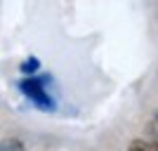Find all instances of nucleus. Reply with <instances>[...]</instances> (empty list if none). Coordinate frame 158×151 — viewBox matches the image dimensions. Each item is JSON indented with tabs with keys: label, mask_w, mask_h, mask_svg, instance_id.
<instances>
[{
	"label": "nucleus",
	"mask_w": 158,
	"mask_h": 151,
	"mask_svg": "<svg viewBox=\"0 0 158 151\" xmlns=\"http://www.w3.org/2000/svg\"><path fill=\"white\" fill-rule=\"evenodd\" d=\"M50 83V76H33V78H21L19 80V90L21 94L31 102L38 111H45V113H52L57 111V99L52 97V92L47 87Z\"/></svg>",
	"instance_id": "f257e3e1"
},
{
	"label": "nucleus",
	"mask_w": 158,
	"mask_h": 151,
	"mask_svg": "<svg viewBox=\"0 0 158 151\" xmlns=\"http://www.w3.org/2000/svg\"><path fill=\"white\" fill-rule=\"evenodd\" d=\"M19 71L24 73V78H33V76H38L40 59H38V57H26V59L19 64Z\"/></svg>",
	"instance_id": "f03ea898"
},
{
	"label": "nucleus",
	"mask_w": 158,
	"mask_h": 151,
	"mask_svg": "<svg viewBox=\"0 0 158 151\" xmlns=\"http://www.w3.org/2000/svg\"><path fill=\"white\" fill-rule=\"evenodd\" d=\"M127 151H158V142H151V139H132Z\"/></svg>",
	"instance_id": "7ed1b4c3"
},
{
	"label": "nucleus",
	"mask_w": 158,
	"mask_h": 151,
	"mask_svg": "<svg viewBox=\"0 0 158 151\" xmlns=\"http://www.w3.org/2000/svg\"><path fill=\"white\" fill-rule=\"evenodd\" d=\"M0 151H26V146L19 137H7L0 142Z\"/></svg>",
	"instance_id": "20e7f679"
}]
</instances>
